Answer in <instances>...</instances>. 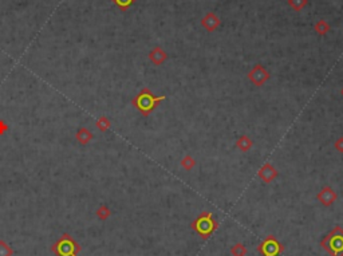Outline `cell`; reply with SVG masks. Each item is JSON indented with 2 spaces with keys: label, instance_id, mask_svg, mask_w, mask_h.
I'll list each match as a JSON object with an SVG mask.
<instances>
[{
  "label": "cell",
  "instance_id": "6da1fadb",
  "mask_svg": "<svg viewBox=\"0 0 343 256\" xmlns=\"http://www.w3.org/2000/svg\"><path fill=\"white\" fill-rule=\"evenodd\" d=\"M165 97L161 95V97H154L152 91L149 88H144L141 93L138 94L134 99H133V105L141 111L142 115H149L152 111L157 107L160 102L164 101Z\"/></svg>",
  "mask_w": 343,
  "mask_h": 256
},
{
  "label": "cell",
  "instance_id": "7a4b0ae2",
  "mask_svg": "<svg viewBox=\"0 0 343 256\" xmlns=\"http://www.w3.org/2000/svg\"><path fill=\"white\" fill-rule=\"evenodd\" d=\"M59 256H75L78 251V246L69 235H63V238L53 248Z\"/></svg>",
  "mask_w": 343,
  "mask_h": 256
},
{
  "label": "cell",
  "instance_id": "3957f363",
  "mask_svg": "<svg viewBox=\"0 0 343 256\" xmlns=\"http://www.w3.org/2000/svg\"><path fill=\"white\" fill-rule=\"evenodd\" d=\"M248 77H250V80H251L256 86H261L265 81L268 80L269 74L267 73V70H265L263 66L257 65V66H255V69L250 73Z\"/></svg>",
  "mask_w": 343,
  "mask_h": 256
},
{
  "label": "cell",
  "instance_id": "277c9868",
  "mask_svg": "<svg viewBox=\"0 0 343 256\" xmlns=\"http://www.w3.org/2000/svg\"><path fill=\"white\" fill-rule=\"evenodd\" d=\"M259 176L263 178L264 181L265 182H271L275 178V177L277 176V172L276 169L273 168L272 165H269V164H265L263 168L260 169L259 172Z\"/></svg>",
  "mask_w": 343,
  "mask_h": 256
},
{
  "label": "cell",
  "instance_id": "5b68a950",
  "mask_svg": "<svg viewBox=\"0 0 343 256\" xmlns=\"http://www.w3.org/2000/svg\"><path fill=\"white\" fill-rule=\"evenodd\" d=\"M202 26L207 28L208 31H213L216 27L220 24V20H219V18L216 16L215 13H208L205 18L202 19Z\"/></svg>",
  "mask_w": 343,
  "mask_h": 256
},
{
  "label": "cell",
  "instance_id": "8992f818",
  "mask_svg": "<svg viewBox=\"0 0 343 256\" xmlns=\"http://www.w3.org/2000/svg\"><path fill=\"white\" fill-rule=\"evenodd\" d=\"M149 58L154 65H161V63L167 59V54H165V51H163V50L160 49V47H156V49L150 53Z\"/></svg>",
  "mask_w": 343,
  "mask_h": 256
},
{
  "label": "cell",
  "instance_id": "52a82bcc",
  "mask_svg": "<svg viewBox=\"0 0 343 256\" xmlns=\"http://www.w3.org/2000/svg\"><path fill=\"white\" fill-rule=\"evenodd\" d=\"M319 199L325 203V205H329L333 200H335V193L330 188H325L322 190V193L319 194Z\"/></svg>",
  "mask_w": 343,
  "mask_h": 256
},
{
  "label": "cell",
  "instance_id": "ba28073f",
  "mask_svg": "<svg viewBox=\"0 0 343 256\" xmlns=\"http://www.w3.org/2000/svg\"><path fill=\"white\" fill-rule=\"evenodd\" d=\"M252 145H254V144H252L251 140L247 137V136H242V137L238 140V142H236V146H238L242 152H248V150L251 149Z\"/></svg>",
  "mask_w": 343,
  "mask_h": 256
},
{
  "label": "cell",
  "instance_id": "9c48e42d",
  "mask_svg": "<svg viewBox=\"0 0 343 256\" xmlns=\"http://www.w3.org/2000/svg\"><path fill=\"white\" fill-rule=\"evenodd\" d=\"M77 137H78V140H80L81 144H87V142L91 140V133L87 132L86 129H81Z\"/></svg>",
  "mask_w": 343,
  "mask_h": 256
},
{
  "label": "cell",
  "instance_id": "30bf717a",
  "mask_svg": "<svg viewBox=\"0 0 343 256\" xmlns=\"http://www.w3.org/2000/svg\"><path fill=\"white\" fill-rule=\"evenodd\" d=\"M113 3H114L117 7H119L121 9H126V8H129L130 5L136 1V0H111Z\"/></svg>",
  "mask_w": 343,
  "mask_h": 256
},
{
  "label": "cell",
  "instance_id": "8fae6325",
  "mask_svg": "<svg viewBox=\"0 0 343 256\" xmlns=\"http://www.w3.org/2000/svg\"><path fill=\"white\" fill-rule=\"evenodd\" d=\"M329 28H330V27H329V24H327L325 20H321V22L318 23L317 26H315V30H317L321 35H325L326 32L329 31Z\"/></svg>",
  "mask_w": 343,
  "mask_h": 256
},
{
  "label": "cell",
  "instance_id": "7c38bea8",
  "mask_svg": "<svg viewBox=\"0 0 343 256\" xmlns=\"http://www.w3.org/2000/svg\"><path fill=\"white\" fill-rule=\"evenodd\" d=\"M181 164H182V167H184L186 171H190V169L193 168L196 163H194V160L192 159L190 156H186V157H184V160H182V163Z\"/></svg>",
  "mask_w": 343,
  "mask_h": 256
},
{
  "label": "cell",
  "instance_id": "4fadbf2b",
  "mask_svg": "<svg viewBox=\"0 0 343 256\" xmlns=\"http://www.w3.org/2000/svg\"><path fill=\"white\" fill-rule=\"evenodd\" d=\"M288 1L294 9H302L307 3V0H288Z\"/></svg>",
  "mask_w": 343,
  "mask_h": 256
},
{
  "label": "cell",
  "instance_id": "5bb4252c",
  "mask_svg": "<svg viewBox=\"0 0 343 256\" xmlns=\"http://www.w3.org/2000/svg\"><path fill=\"white\" fill-rule=\"evenodd\" d=\"M97 126L99 129H101L102 132H103V130H106V129L110 126V124H109V121H106L105 117H102V118L99 119V121H98V122H97Z\"/></svg>",
  "mask_w": 343,
  "mask_h": 256
},
{
  "label": "cell",
  "instance_id": "9a60e30c",
  "mask_svg": "<svg viewBox=\"0 0 343 256\" xmlns=\"http://www.w3.org/2000/svg\"><path fill=\"white\" fill-rule=\"evenodd\" d=\"M335 148H337L339 152H342L343 153V138H339L338 141L335 142Z\"/></svg>",
  "mask_w": 343,
  "mask_h": 256
},
{
  "label": "cell",
  "instance_id": "2e32d148",
  "mask_svg": "<svg viewBox=\"0 0 343 256\" xmlns=\"http://www.w3.org/2000/svg\"><path fill=\"white\" fill-rule=\"evenodd\" d=\"M342 95H343V90H342Z\"/></svg>",
  "mask_w": 343,
  "mask_h": 256
}]
</instances>
